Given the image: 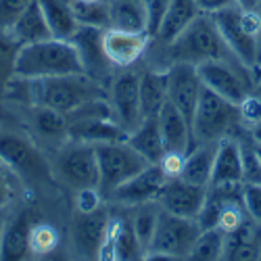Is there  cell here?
I'll return each instance as SVG.
<instances>
[{"label": "cell", "mask_w": 261, "mask_h": 261, "mask_svg": "<svg viewBox=\"0 0 261 261\" xmlns=\"http://www.w3.org/2000/svg\"><path fill=\"white\" fill-rule=\"evenodd\" d=\"M13 82L19 86L21 90H15L9 84L7 96H11L17 105H42L55 109V111L69 115L82 105L90 102L94 98H105L100 84L86 73L77 75H61V77H44V80H23V77H15Z\"/></svg>", "instance_id": "cell-1"}, {"label": "cell", "mask_w": 261, "mask_h": 261, "mask_svg": "<svg viewBox=\"0 0 261 261\" xmlns=\"http://www.w3.org/2000/svg\"><path fill=\"white\" fill-rule=\"evenodd\" d=\"M84 73L75 46L69 40H44L23 44L15 55V77L44 80Z\"/></svg>", "instance_id": "cell-2"}, {"label": "cell", "mask_w": 261, "mask_h": 261, "mask_svg": "<svg viewBox=\"0 0 261 261\" xmlns=\"http://www.w3.org/2000/svg\"><path fill=\"white\" fill-rule=\"evenodd\" d=\"M167 57L171 63H190L197 67L199 63L211 61V59H228V61H238L217 30L215 21L211 15H199L192 23L165 46Z\"/></svg>", "instance_id": "cell-3"}, {"label": "cell", "mask_w": 261, "mask_h": 261, "mask_svg": "<svg viewBox=\"0 0 261 261\" xmlns=\"http://www.w3.org/2000/svg\"><path fill=\"white\" fill-rule=\"evenodd\" d=\"M220 30L226 46L247 69H255L261 59L259 44V17L255 9H247L241 3L211 15Z\"/></svg>", "instance_id": "cell-4"}, {"label": "cell", "mask_w": 261, "mask_h": 261, "mask_svg": "<svg viewBox=\"0 0 261 261\" xmlns=\"http://www.w3.org/2000/svg\"><path fill=\"white\" fill-rule=\"evenodd\" d=\"M243 127L238 105L222 98L203 86V92L192 117V140L194 144L220 142L228 136H234L236 129Z\"/></svg>", "instance_id": "cell-5"}, {"label": "cell", "mask_w": 261, "mask_h": 261, "mask_svg": "<svg viewBox=\"0 0 261 261\" xmlns=\"http://www.w3.org/2000/svg\"><path fill=\"white\" fill-rule=\"evenodd\" d=\"M50 171L53 180L75 194L82 190H98V159L90 142L73 140L71 144H63L50 163Z\"/></svg>", "instance_id": "cell-6"}, {"label": "cell", "mask_w": 261, "mask_h": 261, "mask_svg": "<svg viewBox=\"0 0 261 261\" xmlns=\"http://www.w3.org/2000/svg\"><path fill=\"white\" fill-rule=\"evenodd\" d=\"M201 230L199 220L161 211L144 259H188Z\"/></svg>", "instance_id": "cell-7"}, {"label": "cell", "mask_w": 261, "mask_h": 261, "mask_svg": "<svg viewBox=\"0 0 261 261\" xmlns=\"http://www.w3.org/2000/svg\"><path fill=\"white\" fill-rule=\"evenodd\" d=\"M94 150L98 159V192L102 201H107V197L117 186L125 184L129 178H134L136 173H140L150 165L125 140L100 142L94 144Z\"/></svg>", "instance_id": "cell-8"}, {"label": "cell", "mask_w": 261, "mask_h": 261, "mask_svg": "<svg viewBox=\"0 0 261 261\" xmlns=\"http://www.w3.org/2000/svg\"><path fill=\"white\" fill-rule=\"evenodd\" d=\"M0 159H3L5 167L17 173V178L28 180L32 184H40L53 178L50 165L42 157L36 144L19 134L0 132Z\"/></svg>", "instance_id": "cell-9"}, {"label": "cell", "mask_w": 261, "mask_h": 261, "mask_svg": "<svg viewBox=\"0 0 261 261\" xmlns=\"http://www.w3.org/2000/svg\"><path fill=\"white\" fill-rule=\"evenodd\" d=\"M243 67L238 61H228V59H211L205 63L197 65L199 77L203 82L205 88L211 92L220 94L222 98L241 105L253 90V86L245 73H241Z\"/></svg>", "instance_id": "cell-10"}, {"label": "cell", "mask_w": 261, "mask_h": 261, "mask_svg": "<svg viewBox=\"0 0 261 261\" xmlns=\"http://www.w3.org/2000/svg\"><path fill=\"white\" fill-rule=\"evenodd\" d=\"M109 232H111V217L105 205L92 211H80L71 224V247L73 253L82 259H98L105 253Z\"/></svg>", "instance_id": "cell-11"}, {"label": "cell", "mask_w": 261, "mask_h": 261, "mask_svg": "<svg viewBox=\"0 0 261 261\" xmlns=\"http://www.w3.org/2000/svg\"><path fill=\"white\" fill-rule=\"evenodd\" d=\"M203 92L199 71L190 63H171L167 69V100L184 115L192 129V117Z\"/></svg>", "instance_id": "cell-12"}, {"label": "cell", "mask_w": 261, "mask_h": 261, "mask_svg": "<svg viewBox=\"0 0 261 261\" xmlns=\"http://www.w3.org/2000/svg\"><path fill=\"white\" fill-rule=\"evenodd\" d=\"M207 188L209 186H197L178 176H171L165 180L155 203L159 205L161 211L197 220L207 201Z\"/></svg>", "instance_id": "cell-13"}, {"label": "cell", "mask_w": 261, "mask_h": 261, "mask_svg": "<svg viewBox=\"0 0 261 261\" xmlns=\"http://www.w3.org/2000/svg\"><path fill=\"white\" fill-rule=\"evenodd\" d=\"M138 88H140L138 73H121L113 80L111 90H109V105H111L113 119L125 134L136 129L142 121Z\"/></svg>", "instance_id": "cell-14"}, {"label": "cell", "mask_w": 261, "mask_h": 261, "mask_svg": "<svg viewBox=\"0 0 261 261\" xmlns=\"http://www.w3.org/2000/svg\"><path fill=\"white\" fill-rule=\"evenodd\" d=\"M169 176L165 173L161 163H153L140 173H136L134 178H129L125 184L117 186L111 194L107 197L109 203H115L121 207H138L144 203H155L157 194L163 188L165 180Z\"/></svg>", "instance_id": "cell-15"}, {"label": "cell", "mask_w": 261, "mask_h": 261, "mask_svg": "<svg viewBox=\"0 0 261 261\" xmlns=\"http://www.w3.org/2000/svg\"><path fill=\"white\" fill-rule=\"evenodd\" d=\"M102 38H105V30L92 28V25H80L77 32L69 40L75 46V53L80 57L84 73L88 77H92V80H96V82L107 77L109 73H111V69L115 67L105 53Z\"/></svg>", "instance_id": "cell-16"}, {"label": "cell", "mask_w": 261, "mask_h": 261, "mask_svg": "<svg viewBox=\"0 0 261 261\" xmlns=\"http://www.w3.org/2000/svg\"><path fill=\"white\" fill-rule=\"evenodd\" d=\"M17 107H23V121L40 140L53 142L57 146H63L69 140L67 115L42 105H17Z\"/></svg>", "instance_id": "cell-17"}, {"label": "cell", "mask_w": 261, "mask_h": 261, "mask_svg": "<svg viewBox=\"0 0 261 261\" xmlns=\"http://www.w3.org/2000/svg\"><path fill=\"white\" fill-rule=\"evenodd\" d=\"M148 40H153L144 32H123V30H105V53L115 67H129L146 50Z\"/></svg>", "instance_id": "cell-18"}, {"label": "cell", "mask_w": 261, "mask_h": 261, "mask_svg": "<svg viewBox=\"0 0 261 261\" xmlns=\"http://www.w3.org/2000/svg\"><path fill=\"white\" fill-rule=\"evenodd\" d=\"M157 121H159V127H161L165 153L186 157L190 153V148L194 146V140H192L190 123L184 119V115L167 100L161 109V113L157 115Z\"/></svg>", "instance_id": "cell-19"}, {"label": "cell", "mask_w": 261, "mask_h": 261, "mask_svg": "<svg viewBox=\"0 0 261 261\" xmlns=\"http://www.w3.org/2000/svg\"><path fill=\"white\" fill-rule=\"evenodd\" d=\"M32 230L34 222L28 211H19L11 217L0 232V259H25L32 253Z\"/></svg>", "instance_id": "cell-20"}, {"label": "cell", "mask_w": 261, "mask_h": 261, "mask_svg": "<svg viewBox=\"0 0 261 261\" xmlns=\"http://www.w3.org/2000/svg\"><path fill=\"white\" fill-rule=\"evenodd\" d=\"M220 184H243L241 144H238L236 136H228L217 144L209 186H220Z\"/></svg>", "instance_id": "cell-21"}, {"label": "cell", "mask_w": 261, "mask_h": 261, "mask_svg": "<svg viewBox=\"0 0 261 261\" xmlns=\"http://www.w3.org/2000/svg\"><path fill=\"white\" fill-rule=\"evenodd\" d=\"M222 259H261V226L247 217L236 230L228 232Z\"/></svg>", "instance_id": "cell-22"}, {"label": "cell", "mask_w": 261, "mask_h": 261, "mask_svg": "<svg viewBox=\"0 0 261 261\" xmlns=\"http://www.w3.org/2000/svg\"><path fill=\"white\" fill-rule=\"evenodd\" d=\"M125 142L132 146L138 155H142L150 165H153V163H161L165 159V155H167L157 117L142 119L140 125L127 134Z\"/></svg>", "instance_id": "cell-23"}, {"label": "cell", "mask_w": 261, "mask_h": 261, "mask_svg": "<svg viewBox=\"0 0 261 261\" xmlns=\"http://www.w3.org/2000/svg\"><path fill=\"white\" fill-rule=\"evenodd\" d=\"M9 36L17 42L19 46L34 44V42H44V40L53 38V32L48 28V21H46L44 11H42L38 0H34V3L19 15V19L15 21L13 28L9 30Z\"/></svg>", "instance_id": "cell-24"}, {"label": "cell", "mask_w": 261, "mask_h": 261, "mask_svg": "<svg viewBox=\"0 0 261 261\" xmlns=\"http://www.w3.org/2000/svg\"><path fill=\"white\" fill-rule=\"evenodd\" d=\"M220 142H209V144H194L190 153L184 157L182 167L178 171V178L197 184V186H209L211 184V173L215 163V153Z\"/></svg>", "instance_id": "cell-25"}, {"label": "cell", "mask_w": 261, "mask_h": 261, "mask_svg": "<svg viewBox=\"0 0 261 261\" xmlns=\"http://www.w3.org/2000/svg\"><path fill=\"white\" fill-rule=\"evenodd\" d=\"M199 15L201 11L194 0H171V5L163 15V21L155 34V40L163 46L171 44Z\"/></svg>", "instance_id": "cell-26"}, {"label": "cell", "mask_w": 261, "mask_h": 261, "mask_svg": "<svg viewBox=\"0 0 261 261\" xmlns=\"http://www.w3.org/2000/svg\"><path fill=\"white\" fill-rule=\"evenodd\" d=\"M140 111L142 119L157 117L167 102V71L140 73Z\"/></svg>", "instance_id": "cell-27"}, {"label": "cell", "mask_w": 261, "mask_h": 261, "mask_svg": "<svg viewBox=\"0 0 261 261\" xmlns=\"http://www.w3.org/2000/svg\"><path fill=\"white\" fill-rule=\"evenodd\" d=\"M44 17L48 21V28L53 32V38L57 40H71V36L77 32L80 23L73 15L69 0H38Z\"/></svg>", "instance_id": "cell-28"}, {"label": "cell", "mask_w": 261, "mask_h": 261, "mask_svg": "<svg viewBox=\"0 0 261 261\" xmlns=\"http://www.w3.org/2000/svg\"><path fill=\"white\" fill-rule=\"evenodd\" d=\"M109 15H111V25L109 28L146 34L148 21L142 0H113L109 5Z\"/></svg>", "instance_id": "cell-29"}, {"label": "cell", "mask_w": 261, "mask_h": 261, "mask_svg": "<svg viewBox=\"0 0 261 261\" xmlns=\"http://www.w3.org/2000/svg\"><path fill=\"white\" fill-rule=\"evenodd\" d=\"M107 247L111 251V259H142L144 247L134 234L132 222L121 220L115 228L113 241H107Z\"/></svg>", "instance_id": "cell-30"}, {"label": "cell", "mask_w": 261, "mask_h": 261, "mask_svg": "<svg viewBox=\"0 0 261 261\" xmlns=\"http://www.w3.org/2000/svg\"><path fill=\"white\" fill-rule=\"evenodd\" d=\"M224 243H226V232L222 228H203L199 238L194 241V247L190 251L188 259L197 261H215L224 257Z\"/></svg>", "instance_id": "cell-31"}, {"label": "cell", "mask_w": 261, "mask_h": 261, "mask_svg": "<svg viewBox=\"0 0 261 261\" xmlns=\"http://www.w3.org/2000/svg\"><path fill=\"white\" fill-rule=\"evenodd\" d=\"M69 3L80 25H92L100 30H109L111 25L109 5H105L102 0H69Z\"/></svg>", "instance_id": "cell-32"}, {"label": "cell", "mask_w": 261, "mask_h": 261, "mask_svg": "<svg viewBox=\"0 0 261 261\" xmlns=\"http://www.w3.org/2000/svg\"><path fill=\"white\" fill-rule=\"evenodd\" d=\"M159 205L153 207L150 203H144V205H138L136 211H134V217L129 222H132V228H134V234L136 238L140 241V245L144 247V253L153 241V234H155V228H157V220H159Z\"/></svg>", "instance_id": "cell-33"}, {"label": "cell", "mask_w": 261, "mask_h": 261, "mask_svg": "<svg viewBox=\"0 0 261 261\" xmlns=\"http://www.w3.org/2000/svg\"><path fill=\"white\" fill-rule=\"evenodd\" d=\"M236 136V134H234ZM241 144V161H243V184H261V159L255 150V140L236 136Z\"/></svg>", "instance_id": "cell-34"}, {"label": "cell", "mask_w": 261, "mask_h": 261, "mask_svg": "<svg viewBox=\"0 0 261 261\" xmlns=\"http://www.w3.org/2000/svg\"><path fill=\"white\" fill-rule=\"evenodd\" d=\"M19 44L9 36V32L0 34V94L7 92V86L15 75V55Z\"/></svg>", "instance_id": "cell-35"}, {"label": "cell", "mask_w": 261, "mask_h": 261, "mask_svg": "<svg viewBox=\"0 0 261 261\" xmlns=\"http://www.w3.org/2000/svg\"><path fill=\"white\" fill-rule=\"evenodd\" d=\"M34 0H0V32H9Z\"/></svg>", "instance_id": "cell-36"}, {"label": "cell", "mask_w": 261, "mask_h": 261, "mask_svg": "<svg viewBox=\"0 0 261 261\" xmlns=\"http://www.w3.org/2000/svg\"><path fill=\"white\" fill-rule=\"evenodd\" d=\"M142 5H144V11H146V21H148L146 34L150 38H155L161 21H163V15L167 13V9L171 5V0H142Z\"/></svg>", "instance_id": "cell-37"}, {"label": "cell", "mask_w": 261, "mask_h": 261, "mask_svg": "<svg viewBox=\"0 0 261 261\" xmlns=\"http://www.w3.org/2000/svg\"><path fill=\"white\" fill-rule=\"evenodd\" d=\"M243 205L251 220L261 226V184H243Z\"/></svg>", "instance_id": "cell-38"}, {"label": "cell", "mask_w": 261, "mask_h": 261, "mask_svg": "<svg viewBox=\"0 0 261 261\" xmlns=\"http://www.w3.org/2000/svg\"><path fill=\"white\" fill-rule=\"evenodd\" d=\"M57 245V234L50 226H34L32 230V253H46Z\"/></svg>", "instance_id": "cell-39"}, {"label": "cell", "mask_w": 261, "mask_h": 261, "mask_svg": "<svg viewBox=\"0 0 261 261\" xmlns=\"http://www.w3.org/2000/svg\"><path fill=\"white\" fill-rule=\"evenodd\" d=\"M238 111H241L243 125L249 129L253 123H257V121L261 119V100L251 92L241 105H238Z\"/></svg>", "instance_id": "cell-40"}, {"label": "cell", "mask_w": 261, "mask_h": 261, "mask_svg": "<svg viewBox=\"0 0 261 261\" xmlns=\"http://www.w3.org/2000/svg\"><path fill=\"white\" fill-rule=\"evenodd\" d=\"M13 199H15L13 178H11V171H7L5 165H3V167H0V211L7 209Z\"/></svg>", "instance_id": "cell-41"}, {"label": "cell", "mask_w": 261, "mask_h": 261, "mask_svg": "<svg viewBox=\"0 0 261 261\" xmlns=\"http://www.w3.org/2000/svg\"><path fill=\"white\" fill-rule=\"evenodd\" d=\"M199 7V11L203 15H215L224 9H230L234 5H238V0H194Z\"/></svg>", "instance_id": "cell-42"}, {"label": "cell", "mask_w": 261, "mask_h": 261, "mask_svg": "<svg viewBox=\"0 0 261 261\" xmlns=\"http://www.w3.org/2000/svg\"><path fill=\"white\" fill-rule=\"evenodd\" d=\"M249 134H251V138H253L255 142H261V119L249 127Z\"/></svg>", "instance_id": "cell-43"}, {"label": "cell", "mask_w": 261, "mask_h": 261, "mask_svg": "<svg viewBox=\"0 0 261 261\" xmlns=\"http://www.w3.org/2000/svg\"><path fill=\"white\" fill-rule=\"evenodd\" d=\"M257 17H259V44H261V0H255V5H253Z\"/></svg>", "instance_id": "cell-44"}, {"label": "cell", "mask_w": 261, "mask_h": 261, "mask_svg": "<svg viewBox=\"0 0 261 261\" xmlns=\"http://www.w3.org/2000/svg\"><path fill=\"white\" fill-rule=\"evenodd\" d=\"M251 92H253V94H255V96L261 100V82H259L257 86H253V90H251Z\"/></svg>", "instance_id": "cell-45"}, {"label": "cell", "mask_w": 261, "mask_h": 261, "mask_svg": "<svg viewBox=\"0 0 261 261\" xmlns=\"http://www.w3.org/2000/svg\"><path fill=\"white\" fill-rule=\"evenodd\" d=\"M238 3H241L243 7H247V9H251L255 5V0H238Z\"/></svg>", "instance_id": "cell-46"}, {"label": "cell", "mask_w": 261, "mask_h": 261, "mask_svg": "<svg viewBox=\"0 0 261 261\" xmlns=\"http://www.w3.org/2000/svg\"><path fill=\"white\" fill-rule=\"evenodd\" d=\"M255 150H257V155H259V159H261V142H255Z\"/></svg>", "instance_id": "cell-47"}, {"label": "cell", "mask_w": 261, "mask_h": 261, "mask_svg": "<svg viewBox=\"0 0 261 261\" xmlns=\"http://www.w3.org/2000/svg\"><path fill=\"white\" fill-rule=\"evenodd\" d=\"M3 165H5V163H3V159H0V167H3Z\"/></svg>", "instance_id": "cell-48"}]
</instances>
